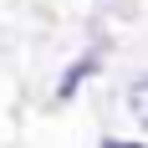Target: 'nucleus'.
<instances>
[{"instance_id":"1","label":"nucleus","mask_w":148,"mask_h":148,"mask_svg":"<svg viewBox=\"0 0 148 148\" xmlns=\"http://www.w3.org/2000/svg\"><path fill=\"white\" fill-rule=\"evenodd\" d=\"M128 112L143 123V133H148V77H133L128 82Z\"/></svg>"},{"instance_id":"2","label":"nucleus","mask_w":148,"mask_h":148,"mask_svg":"<svg viewBox=\"0 0 148 148\" xmlns=\"http://www.w3.org/2000/svg\"><path fill=\"white\" fill-rule=\"evenodd\" d=\"M102 148H143V143H123V138H112V143H102Z\"/></svg>"}]
</instances>
